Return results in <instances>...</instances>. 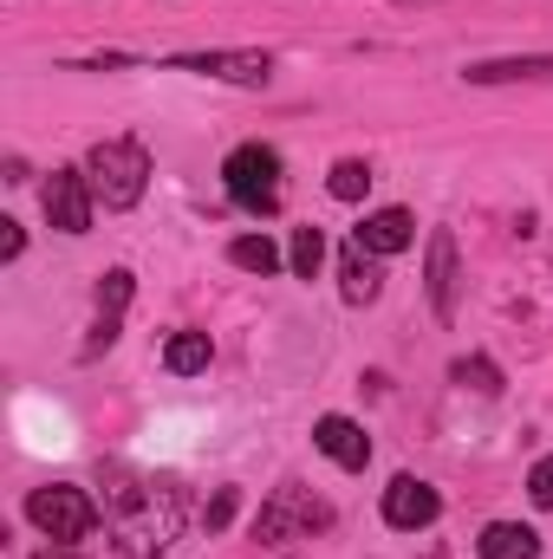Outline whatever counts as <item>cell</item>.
Listing matches in <instances>:
<instances>
[{"label":"cell","mask_w":553,"mask_h":559,"mask_svg":"<svg viewBox=\"0 0 553 559\" xmlns=\"http://www.w3.org/2000/svg\"><path fill=\"white\" fill-rule=\"evenodd\" d=\"M228 261H235L242 274H261V280L286 267V254H280L274 235H235V241H228Z\"/></svg>","instance_id":"obj_17"},{"label":"cell","mask_w":553,"mask_h":559,"mask_svg":"<svg viewBox=\"0 0 553 559\" xmlns=\"http://www.w3.org/2000/svg\"><path fill=\"white\" fill-rule=\"evenodd\" d=\"M449 378H456L462 391H482V397H495V391H502V371H495L489 358H456V365H449Z\"/></svg>","instance_id":"obj_20"},{"label":"cell","mask_w":553,"mask_h":559,"mask_svg":"<svg viewBox=\"0 0 553 559\" xmlns=\"http://www.w3.org/2000/svg\"><path fill=\"white\" fill-rule=\"evenodd\" d=\"M339 293H345V306H378V293H385V261L352 241V248L339 254Z\"/></svg>","instance_id":"obj_12"},{"label":"cell","mask_w":553,"mask_h":559,"mask_svg":"<svg viewBox=\"0 0 553 559\" xmlns=\"http://www.w3.org/2000/svg\"><path fill=\"white\" fill-rule=\"evenodd\" d=\"M423 293H430V312L449 325L456 299H462V261H456V235L449 228H436L430 248H423Z\"/></svg>","instance_id":"obj_9"},{"label":"cell","mask_w":553,"mask_h":559,"mask_svg":"<svg viewBox=\"0 0 553 559\" xmlns=\"http://www.w3.org/2000/svg\"><path fill=\"white\" fill-rule=\"evenodd\" d=\"M352 241H358L365 254L391 261V254L416 248V215H411V209H372V215H365V222L352 228Z\"/></svg>","instance_id":"obj_10"},{"label":"cell","mask_w":553,"mask_h":559,"mask_svg":"<svg viewBox=\"0 0 553 559\" xmlns=\"http://www.w3.org/2000/svg\"><path fill=\"white\" fill-rule=\"evenodd\" d=\"M39 202H46V222H52L59 235H92L98 195H92V176H85V163H66V169H52V176H46V189H39Z\"/></svg>","instance_id":"obj_6"},{"label":"cell","mask_w":553,"mask_h":559,"mask_svg":"<svg viewBox=\"0 0 553 559\" xmlns=\"http://www.w3.org/2000/svg\"><path fill=\"white\" fill-rule=\"evenodd\" d=\"M326 527H332V508L313 488H299V481H280L274 495H268V508L255 514V540L261 547L299 540V534H326Z\"/></svg>","instance_id":"obj_5"},{"label":"cell","mask_w":553,"mask_h":559,"mask_svg":"<svg viewBox=\"0 0 553 559\" xmlns=\"http://www.w3.org/2000/svg\"><path fill=\"white\" fill-rule=\"evenodd\" d=\"M482 559H541V534L528 521H489L482 540H475Z\"/></svg>","instance_id":"obj_15"},{"label":"cell","mask_w":553,"mask_h":559,"mask_svg":"<svg viewBox=\"0 0 553 559\" xmlns=\"http://www.w3.org/2000/svg\"><path fill=\"white\" fill-rule=\"evenodd\" d=\"M222 189L235 209L248 215H274L280 209V150L274 143H235L222 156Z\"/></svg>","instance_id":"obj_4"},{"label":"cell","mask_w":553,"mask_h":559,"mask_svg":"<svg viewBox=\"0 0 553 559\" xmlns=\"http://www.w3.org/2000/svg\"><path fill=\"white\" fill-rule=\"evenodd\" d=\"M528 501H534L541 514H553V455H541V462L528 468Z\"/></svg>","instance_id":"obj_21"},{"label":"cell","mask_w":553,"mask_h":559,"mask_svg":"<svg viewBox=\"0 0 553 559\" xmlns=\"http://www.w3.org/2000/svg\"><path fill=\"white\" fill-rule=\"evenodd\" d=\"M378 514H385V527H398V534H423V527H436L443 495H436L423 475H391V488H385Z\"/></svg>","instance_id":"obj_8"},{"label":"cell","mask_w":553,"mask_h":559,"mask_svg":"<svg viewBox=\"0 0 553 559\" xmlns=\"http://www.w3.org/2000/svg\"><path fill=\"white\" fill-rule=\"evenodd\" d=\"M169 72H196V79H215V85H268L274 79V59L268 52H176Z\"/></svg>","instance_id":"obj_7"},{"label":"cell","mask_w":553,"mask_h":559,"mask_svg":"<svg viewBox=\"0 0 553 559\" xmlns=\"http://www.w3.org/2000/svg\"><path fill=\"white\" fill-rule=\"evenodd\" d=\"M105 521L125 559H163L176 547L189 508L169 475H138L125 462H105Z\"/></svg>","instance_id":"obj_1"},{"label":"cell","mask_w":553,"mask_h":559,"mask_svg":"<svg viewBox=\"0 0 553 559\" xmlns=\"http://www.w3.org/2000/svg\"><path fill=\"white\" fill-rule=\"evenodd\" d=\"M125 306H131V267H111V274H105V286H98V325H92V338H85V358H98V352L118 338Z\"/></svg>","instance_id":"obj_13"},{"label":"cell","mask_w":553,"mask_h":559,"mask_svg":"<svg viewBox=\"0 0 553 559\" xmlns=\"http://www.w3.org/2000/svg\"><path fill=\"white\" fill-rule=\"evenodd\" d=\"M286 267H293V280H319V267H326V228H293Z\"/></svg>","instance_id":"obj_18"},{"label":"cell","mask_w":553,"mask_h":559,"mask_svg":"<svg viewBox=\"0 0 553 559\" xmlns=\"http://www.w3.org/2000/svg\"><path fill=\"white\" fill-rule=\"evenodd\" d=\"M209 358H215L209 332H169V345H163V371H169V378H202Z\"/></svg>","instance_id":"obj_16"},{"label":"cell","mask_w":553,"mask_h":559,"mask_svg":"<svg viewBox=\"0 0 553 559\" xmlns=\"http://www.w3.org/2000/svg\"><path fill=\"white\" fill-rule=\"evenodd\" d=\"M313 449L319 455H332L339 468H365L372 462V436H365V423H352V417H339V411H326V417L313 423Z\"/></svg>","instance_id":"obj_11"},{"label":"cell","mask_w":553,"mask_h":559,"mask_svg":"<svg viewBox=\"0 0 553 559\" xmlns=\"http://www.w3.org/2000/svg\"><path fill=\"white\" fill-rule=\"evenodd\" d=\"M423 559H449V554H443V547H430V554H423Z\"/></svg>","instance_id":"obj_25"},{"label":"cell","mask_w":553,"mask_h":559,"mask_svg":"<svg viewBox=\"0 0 553 559\" xmlns=\"http://www.w3.org/2000/svg\"><path fill=\"white\" fill-rule=\"evenodd\" d=\"M469 85H541V79H553V52H515V59H482V66H469L462 72Z\"/></svg>","instance_id":"obj_14"},{"label":"cell","mask_w":553,"mask_h":559,"mask_svg":"<svg viewBox=\"0 0 553 559\" xmlns=\"http://www.w3.org/2000/svg\"><path fill=\"white\" fill-rule=\"evenodd\" d=\"M85 176H92L98 209L125 215V209H138L143 189H150V150L138 138H105L85 150Z\"/></svg>","instance_id":"obj_2"},{"label":"cell","mask_w":553,"mask_h":559,"mask_svg":"<svg viewBox=\"0 0 553 559\" xmlns=\"http://www.w3.org/2000/svg\"><path fill=\"white\" fill-rule=\"evenodd\" d=\"M98 501H92V488H79V481H39L33 495H26V521L46 534V540H59V547H79L92 527H98Z\"/></svg>","instance_id":"obj_3"},{"label":"cell","mask_w":553,"mask_h":559,"mask_svg":"<svg viewBox=\"0 0 553 559\" xmlns=\"http://www.w3.org/2000/svg\"><path fill=\"white\" fill-rule=\"evenodd\" d=\"M20 254H26V228H20V222H0V261L13 267Z\"/></svg>","instance_id":"obj_23"},{"label":"cell","mask_w":553,"mask_h":559,"mask_svg":"<svg viewBox=\"0 0 553 559\" xmlns=\"http://www.w3.org/2000/svg\"><path fill=\"white\" fill-rule=\"evenodd\" d=\"M235 508H242V495H235V488H222V495L202 508V527H209V534H222V527L235 521Z\"/></svg>","instance_id":"obj_22"},{"label":"cell","mask_w":553,"mask_h":559,"mask_svg":"<svg viewBox=\"0 0 553 559\" xmlns=\"http://www.w3.org/2000/svg\"><path fill=\"white\" fill-rule=\"evenodd\" d=\"M39 559H85V554H79V547H59V540H52V547H46Z\"/></svg>","instance_id":"obj_24"},{"label":"cell","mask_w":553,"mask_h":559,"mask_svg":"<svg viewBox=\"0 0 553 559\" xmlns=\"http://www.w3.org/2000/svg\"><path fill=\"white\" fill-rule=\"evenodd\" d=\"M326 189H332V202H365V189H372V163H365V156H339V163L326 169Z\"/></svg>","instance_id":"obj_19"}]
</instances>
